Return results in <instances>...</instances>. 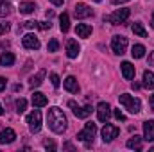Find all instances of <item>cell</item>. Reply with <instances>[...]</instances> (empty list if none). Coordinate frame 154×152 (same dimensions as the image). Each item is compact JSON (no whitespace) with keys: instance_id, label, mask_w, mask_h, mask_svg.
<instances>
[{"instance_id":"obj_1","label":"cell","mask_w":154,"mask_h":152,"mask_svg":"<svg viewBox=\"0 0 154 152\" xmlns=\"http://www.w3.org/2000/svg\"><path fill=\"white\" fill-rule=\"evenodd\" d=\"M47 122H48L50 131L56 132V134H63V132L66 131V127H68V120H66L65 113H63L59 108H50V109H48V113H47Z\"/></svg>"},{"instance_id":"obj_2","label":"cell","mask_w":154,"mask_h":152,"mask_svg":"<svg viewBox=\"0 0 154 152\" xmlns=\"http://www.w3.org/2000/svg\"><path fill=\"white\" fill-rule=\"evenodd\" d=\"M118 100H120V104L124 106V109H127L129 113H133V114L140 113V109H142V102H140V99H134L133 95L122 93V95L118 97Z\"/></svg>"},{"instance_id":"obj_3","label":"cell","mask_w":154,"mask_h":152,"mask_svg":"<svg viewBox=\"0 0 154 152\" xmlns=\"http://www.w3.org/2000/svg\"><path fill=\"white\" fill-rule=\"evenodd\" d=\"M95 132H97V125H95L93 122H88V123L84 125V129L77 134V140H79V141H86V147H88L90 141H93Z\"/></svg>"},{"instance_id":"obj_4","label":"cell","mask_w":154,"mask_h":152,"mask_svg":"<svg viewBox=\"0 0 154 152\" xmlns=\"http://www.w3.org/2000/svg\"><path fill=\"white\" fill-rule=\"evenodd\" d=\"M129 9L127 7H122V9H116L113 14H109V16H104V22H109V23H113V25H120V23H124L127 18H129Z\"/></svg>"},{"instance_id":"obj_5","label":"cell","mask_w":154,"mask_h":152,"mask_svg":"<svg viewBox=\"0 0 154 152\" xmlns=\"http://www.w3.org/2000/svg\"><path fill=\"white\" fill-rule=\"evenodd\" d=\"M27 125H29V131L32 134L41 131V113H39V109H34V111H31L27 114Z\"/></svg>"},{"instance_id":"obj_6","label":"cell","mask_w":154,"mask_h":152,"mask_svg":"<svg viewBox=\"0 0 154 152\" xmlns=\"http://www.w3.org/2000/svg\"><path fill=\"white\" fill-rule=\"evenodd\" d=\"M111 48H113V52H115L116 56L125 54V48H127V38H124V36H113V39H111Z\"/></svg>"},{"instance_id":"obj_7","label":"cell","mask_w":154,"mask_h":152,"mask_svg":"<svg viewBox=\"0 0 154 152\" xmlns=\"http://www.w3.org/2000/svg\"><path fill=\"white\" fill-rule=\"evenodd\" d=\"M118 127L116 125H111V123H106L104 125V129H102V140H104V143H109V141H113L116 136H118Z\"/></svg>"},{"instance_id":"obj_8","label":"cell","mask_w":154,"mask_h":152,"mask_svg":"<svg viewBox=\"0 0 154 152\" xmlns=\"http://www.w3.org/2000/svg\"><path fill=\"white\" fill-rule=\"evenodd\" d=\"M68 106L72 108V111H74V114H75L77 118H88V116L91 114V111H93V109H91V106H82V108H79L74 100H70V102H68Z\"/></svg>"},{"instance_id":"obj_9","label":"cell","mask_w":154,"mask_h":152,"mask_svg":"<svg viewBox=\"0 0 154 152\" xmlns=\"http://www.w3.org/2000/svg\"><path fill=\"white\" fill-rule=\"evenodd\" d=\"M74 14H75V18H79V20H84V18L93 16V11L86 4H77L75 7H74Z\"/></svg>"},{"instance_id":"obj_10","label":"cell","mask_w":154,"mask_h":152,"mask_svg":"<svg viewBox=\"0 0 154 152\" xmlns=\"http://www.w3.org/2000/svg\"><path fill=\"white\" fill-rule=\"evenodd\" d=\"M97 116H99V122H108L111 116V106L108 102H100L97 106Z\"/></svg>"},{"instance_id":"obj_11","label":"cell","mask_w":154,"mask_h":152,"mask_svg":"<svg viewBox=\"0 0 154 152\" xmlns=\"http://www.w3.org/2000/svg\"><path fill=\"white\" fill-rule=\"evenodd\" d=\"M22 43L27 50H38L39 48V39L34 36V34H25L22 38Z\"/></svg>"},{"instance_id":"obj_12","label":"cell","mask_w":154,"mask_h":152,"mask_svg":"<svg viewBox=\"0 0 154 152\" xmlns=\"http://www.w3.org/2000/svg\"><path fill=\"white\" fill-rule=\"evenodd\" d=\"M14 138H16V132H14L13 129L5 127V129L0 131V143H2V145H9V143H13Z\"/></svg>"},{"instance_id":"obj_13","label":"cell","mask_w":154,"mask_h":152,"mask_svg":"<svg viewBox=\"0 0 154 152\" xmlns=\"http://www.w3.org/2000/svg\"><path fill=\"white\" fill-rule=\"evenodd\" d=\"M79 50H81V47L75 39H66V56L70 59H75L79 56Z\"/></svg>"},{"instance_id":"obj_14","label":"cell","mask_w":154,"mask_h":152,"mask_svg":"<svg viewBox=\"0 0 154 152\" xmlns=\"http://www.w3.org/2000/svg\"><path fill=\"white\" fill-rule=\"evenodd\" d=\"M143 140L154 141V120L143 122Z\"/></svg>"},{"instance_id":"obj_15","label":"cell","mask_w":154,"mask_h":152,"mask_svg":"<svg viewBox=\"0 0 154 152\" xmlns=\"http://www.w3.org/2000/svg\"><path fill=\"white\" fill-rule=\"evenodd\" d=\"M63 86H65V90L70 91V93H77V91H79V84H77V79L74 75L66 77L65 82H63Z\"/></svg>"},{"instance_id":"obj_16","label":"cell","mask_w":154,"mask_h":152,"mask_svg":"<svg viewBox=\"0 0 154 152\" xmlns=\"http://www.w3.org/2000/svg\"><path fill=\"white\" fill-rule=\"evenodd\" d=\"M120 68H122V75L125 81H131L133 77H134V66L129 63V61H124L122 65H120Z\"/></svg>"},{"instance_id":"obj_17","label":"cell","mask_w":154,"mask_h":152,"mask_svg":"<svg viewBox=\"0 0 154 152\" xmlns=\"http://www.w3.org/2000/svg\"><path fill=\"white\" fill-rule=\"evenodd\" d=\"M47 104H48V100H47V97L43 93H39V91L32 93V106L34 108H45Z\"/></svg>"},{"instance_id":"obj_18","label":"cell","mask_w":154,"mask_h":152,"mask_svg":"<svg viewBox=\"0 0 154 152\" xmlns=\"http://www.w3.org/2000/svg\"><path fill=\"white\" fill-rule=\"evenodd\" d=\"M75 32H77L79 38H88V36L91 34V27H90L88 23H77Z\"/></svg>"},{"instance_id":"obj_19","label":"cell","mask_w":154,"mask_h":152,"mask_svg":"<svg viewBox=\"0 0 154 152\" xmlns=\"http://www.w3.org/2000/svg\"><path fill=\"white\" fill-rule=\"evenodd\" d=\"M18 9H20L22 14H31V13L36 11V5H34V2H22L18 5Z\"/></svg>"},{"instance_id":"obj_20","label":"cell","mask_w":154,"mask_h":152,"mask_svg":"<svg viewBox=\"0 0 154 152\" xmlns=\"http://www.w3.org/2000/svg\"><path fill=\"white\" fill-rule=\"evenodd\" d=\"M59 29H61V32H68L70 31V16L66 13H63L59 16Z\"/></svg>"},{"instance_id":"obj_21","label":"cell","mask_w":154,"mask_h":152,"mask_svg":"<svg viewBox=\"0 0 154 152\" xmlns=\"http://www.w3.org/2000/svg\"><path fill=\"white\" fill-rule=\"evenodd\" d=\"M0 65H2V66H13V65H14V54L4 52V54L0 56Z\"/></svg>"},{"instance_id":"obj_22","label":"cell","mask_w":154,"mask_h":152,"mask_svg":"<svg viewBox=\"0 0 154 152\" xmlns=\"http://www.w3.org/2000/svg\"><path fill=\"white\" fill-rule=\"evenodd\" d=\"M45 75H47V72H45V70H39L38 74H36V75H32V77H31L29 84H31L32 88H38L39 84L43 82V79H45Z\"/></svg>"},{"instance_id":"obj_23","label":"cell","mask_w":154,"mask_h":152,"mask_svg":"<svg viewBox=\"0 0 154 152\" xmlns=\"http://www.w3.org/2000/svg\"><path fill=\"white\" fill-rule=\"evenodd\" d=\"M127 149H134V150H142V138L140 136H133L127 140Z\"/></svg>"},{"instance_id":"obj_24","label":"cell","mask_w":154,"mask_h":152,"mask_svg":"<svg viewBox=\"0 0 154 152\" xmlns=\"http://www.w3.org/2000/svg\"><path fill=\"white\" fill-rule=\"evenodd\" d=\"M143 86L147 90H154V74L149 72V70L143 72Z\"/></svg>"},{"instance_id":"obj_25","label":"cell","mask_w":154,"mask_h":152,"mask_svg":"<svg viewBox=\"0 0 154 152\" xmlns=\"http://www.w3.org/2000/svg\"><path fill=\"white\" fill-rule=\"evenodd\" d=\"M131 56H133L134 59H142V57L145 56V47H143V45H133Z\"/></svg>"},{"instance_id":"obj_26","label":"cell","mask_w":154,"mask_h":152,"mask_svg":"<svg viewBox=\"0 0 154 152\" xmlns=\"http://www.w3.org/2000/svg\"><path fill=\"white\" fill-rule=\"evenodd\" d=\"M11 13V2L9 0H0V18L7 16Z\"/></svg>"},{"instance_id":"obj_27","label":"cell","mask_w":154,"mask_h":152,"mask_svg":"<svg viewBox=\"0 0 154 152\" xmlns=\"http://www.w3.org/2000/svg\"><path fill=\"white\" fill-rule=\"evenodd\" d=\"M131 29H133V32H134L136 36H140V38H147V31L143 29V25H142V23H138V22H136V23H133V27H131Z\"/></svg>"},{"instance_id":"obj_28","label":"cell","mask_w":154,"mask_h":152,"mask_svg":"<svg viewBox=\"0 0 154 152\" xmlns=\"http://www.w3.org/2000/svg\"><path fill=\"white\" fill-rule=\"evenodd\" d=\"M25 108H27V100H25V99H18V100H16V113L22 114L25 111Z\"/></svg>"},{"instance_id":"obj_29","label":"cell","mask_w":154,"mask_h":152,"mask_svg":"<svg viewBox=\"0 0 154 152\" xmlns=\"http://www.w3.org/2000/svg\"><path fill=\"white\" fill-rule=\"evenodd\" d=\"M57 48H59V41L57 39H50L48 45H47V50L48 52H57Z\"/></svg>"},{"instance_id":"obj_30","label":"cell","mask_w":154,"mask_h":152,"mask_svg":"<svg viewBox=\"0 0 154 152\" xmlns=\"http://www.w3.org/2000/svg\"><path fill=\"white\" fill-rule=\"evenodd\" d=\"M9 29H11V25L7 22H0V36H4L5 32H9Z\"/></svg>"},{"instance_id":"obj_31","label":"cell","mask_w":154,"mask_h":152,"mask_svg":"<svg viewBox=\"0 0 154 152\" xmlns=\"http://www.w3.org/2000/svg\"><path fill=\"white\" fill-rule=\"evenodd\" d=\"M50 81H52V86H54V88H59L61 81H59V75H57V74H50Z\"/></svg>"},{"instance_id":"obj_32","label":"cell","mask_w":154,"mask_h":152,"mask_svg":"<svg viewBox=\"0 0 154 152\" xmlns=\"http://www.w3.org/2000/svg\"><path fill=\"white\" fill-rule=\"evenodd\" d=\"M113 116H115L116 120H120V122H124V120H125V114L122 113L120 109H113Z\"/></svg>"},{"instance_id":"obj_33","label":"cell","mask_w":154,"mask_h":152,"mask_svg":"<svg viewBox=\"0 0 154 152\" xmlns=\"http://www.w3.org/2000/svg\"><path fill=\"white\" fill-rule=\"evenodd\" d=\"M38 23H39V22L29 20V22H25V23H23V27H25V29H36V27H38Z\"/></svg>"},{"instance_id":"obj_34","label":"cell","mask_w":154,"mask_h":152,"mask_svg":"<svg viewBox=\"0 0 154 152\" xmlns=\"http://www.w3.org/2000/svg\"><path fill=\"white\" fill-rule=\"evenodd\" d=\"M43 147H45V149H48V150H56V143H54V141H48V140H47V141H43Z\"/></svg>"},{"instance_id":"obj_35","label":"cell","mask_w":154,"mask_h":152,"mask_svg":"<svg viewBox=\"0 0 154 152\" xmlns=\"http://www.w3.org/2000/svg\"><path fill=\"white\" fill-rule=\"evenodd\" d=\"M38 27L41 29V31H47V29H50V22H39Z\"/></svg>"},{"instance_id":"obj_36","label":"cell","mask_w":154,"mask_h":152,"mask_svg":"<svg viewBox=\"0 0 154 152\" xmlns=\"http://www.w3.org/2000/svg\"><path fill=\"white\" fill-rule=\"evenodd\" d=\"M5 84H7V79L0 77V91H4V90H5Z\"/></svg>"},{"instance_id":"obj_37","label":"cell","mask_w":154,"mask_h":152,"mask_svg":"<svg viewBox=\"0 0 154 152\" xmlns=\"http://www.w3.org/2000/svg\"><path fill=\"white\" fill-rule=\"evenodd\" d=\"M50 2H52L54 5H63V2H65V0H50Z\"/></svg>"},{"instance_id":"obj_38","label":"cell","mask_w":154,"mask_h":152,"mask_svg":"<svg viewBox=\"0 0 154 152\" xmlns=\"http://www.w3.org/2000/svg\"><path fill=\"white\" fill-rule=\"evenodd\" d=\"M149 106H151V109L154 111V95H151V100H149Z\"/></svg>"},{"instance_id":"obj_39","label":"cell","mask_w":154,"mask_h":152,"mask_svg":"<svg viewBox=\"0 0 154 152\" xmlns=\"http://www.w3.org/2000/svg\"><path fill=\"white\" fill-rule=\"evenodd\" d=\"M115 5H118V4H125V2H129V0H111Z\"/></svg>"},{"instance_id":"obj_40","label":"cell","mask_w":154,"mask_h":152,"mask_svg":"<svg viewBox=\"0 0 154 152\" xmlns=\"http://www.w3.org/2000/svg\"><path fill=\"white\" fill-rule=\"evenodd\" d=\"M65 149H70V150H74V145H72V143H65Z\"/></svg>"},{"instance_id":"obj_41","label":"cell","mask_w":154,"mask_h":152,"mask_svg":"<svg viewBox=\"0 0 154 152\" xmlns=\"http://www.w3.org/2000/svg\"><path fill=\"white\" fill-rule=\"evenodd\" d=\"M54 16V11H47V18H52Z\"/></svg>"},{"instance_id":"obj_42","label":"cell","mask_w":154,"mask_h":152,"mask_svg":"<svg viewBox=\"0 0 154 152\" xmlns=\"http://www.w3.org/2000/svg\"><path fill=\"white\" fill-rule=\"evenodd\" d=\"M133 90H140V84L138 82H133Z\"/></svg>"},{"instance_id":"obj_43","label":"cell","mask_w":154,"mask_h":152,"mask_svg":"<svg viewBox=\"0 0 154 152\" xmlns=\"http://www.w3.org/2000/svg\"><path fill=\"white\" fill-rule=\"evenodd\" d=\"M0 114H4V109H2V106H0Z\"/></svg>"},{"instance_id":"obj_44","label":"cell","mask_w":154,"mask_h":152,"mask_svg":"<svg viewBox=\"0 0 154 152\" xmlns=\"http://www.w3.org/2000/svg\"><path fill=\"white\" fill-rule=\"evenodd\" d=\"M95 2H100V0H95Z\"/></svg>"}]
</instances>
